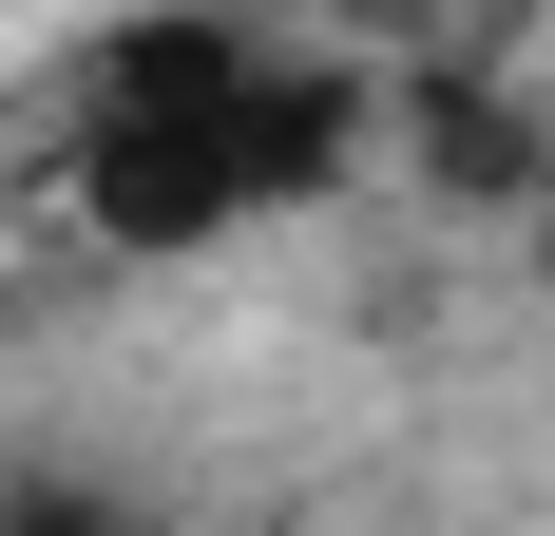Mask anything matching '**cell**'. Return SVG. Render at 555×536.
I'll use <instances>...</instances> for the list:
<instances>
[{
  "instance_id": "cell-1",
  "label": "cell",
  "mask_w": 555,
  "mask_h": 536,
  "mask_svg": "<svg viewBox=\"0 0 555 536\" xmlns=\"http://www.w3.org/2000/svg\"><path fill=\"white\" fill-rule=\"evenodd\" d=\"M384 135V77L326 39H287L249 0H134L115 39H77L57 77V212L96 230L115 268H192V250H249V230L326 212Z\"/></svg>"
},
{
  "instance_id": "cell-3",
  "label": "cell",
  "mask_w": 555,
  "mask_h": 536,
  "mask_svg": "<svg viewBox=\"0 0 555 536\" xmlns=\"http://www.w3.org/2000/svg\"><path fill=\"white\" fill-rule=\"evenodd\" d=\"M537 307H555V212H537Z\"/></svg>"
},
{
  "instance_id": "cell-2",
  "label": "cell",
  "mask_w": 555,
  "mask_h": 536,
  "mask_svg": "<svg viewBox=\"0 0 555 536\" xmlns=\"http://www.w3.org/2000/svg\"><path fill=\"white\" fill-rule=\"evenodd\" d=\"M0 536H154V518L96 498V480H20V498H0Z\"/></svg>"
}]
</instances>
